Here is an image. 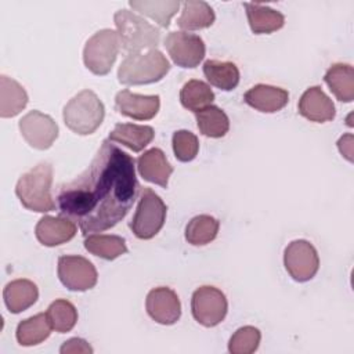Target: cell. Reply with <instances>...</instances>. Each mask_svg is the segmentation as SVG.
<instances>
[{
  "instance_id": "cell-20",
  "label": "cell",
  "mask_w": 354,
  "mask_h": 354,
  "mask_svg": "<svg viewBox=\"0 0 354 354\" xmlns=\"http://www.w3.org/2000/svg\"><path fill=\"white\" fill-rule=\"evenodd\" d=\"M249 26L254 35L272 33L285 25L282 12L259 3H245Z\"/></svg>"
},
{
  "instance_id": "cell-3",
  "label": "cell",
  "mask_w": 354,
  "mask_h": 354,
  "mask_svg": "<svg viewBox=\"0 0 354 354\" xmlns=\"http://www.w3.org/2000/svg\"><path fill=\"white\" fill-rule=\"evenodd\" d=\"M170 71V62L158 48L127 54L118 69V80L126 86L149 84L162 80Z\"/></svg>"
},
{
  "instance_id": "cell-34",
  "label": "cell",
  "mask_w": 354,
  "mask_h": 354,
  "mask_svg": "<svg viewBox=\"0 0 354 354\" xmlns=\"http://www.w3.org/2000/svg\"><path fill=\"white\" fill-rule=\"evenodd\" d=\"M174 156L180 162H191L196 158L199 151L198 137L188 130H177L171 138Z\"/></svg>"
},
{
  "instance_id": "cell-19",
  "label": "cell",
  "mask_w": 354,
  "mask_h": 354,
  "mask_svg": "<svg viewBox=\"0 0 354 354\" xmlns=\"http://www.w3.org/2000/svg\"><path fill=\"white\" fill-rule=\"evenodd\" d=\"M3 299L10 313L19 314L37 301L39 289L29 279H14L6 285Z\"/></svg>"
},
{
  "instance_id": "cell-25",
  "label": "cell",
  "mask_w": 354,
  "mask_h": 354,
  "mask_svg": "<svg viewBox=\"0 0 354 354\" xmlns=\"http://www.w3.org/2000/svg\"><path fill=\"white\" fill-rule=\"evenodd\" d=\"M203 75L212 86L224 91L234 90L239 83V69L230 61H205Z\"/></svg>"
},
{
  "instance_id": "cell-22",
  "label": "cell",
  "mask_w": 354,
  "mask_h": 354,
  "mask_svg": "<svg viewBox=\"0 0 354 354\" xmlns=\"http://www.w3.org/2000/svg\"><path fill=\"white\" fill-rule=\"evenodd\" d=\"M332 94L342 102L354 100V69L350 64H333L324 76Z\"/></svg>"
},
{
  "instance_id": "cell-13",
  "label": "cell",
  "mask_w": 354,
  "mask_h": 354,
  "mask_svg": "<svg viewBox=\"0 0 354 354\" xmlns=\"http://www.w3.org/2000/svg\"><path fill=\"white\" fill-rule=\"evenodd\" d=\"M148 315L160 325H173L181 317V303L177 293L167 288L159 286L149 290L145 300Z\"/></svg>"
},
{
  "instance_id": "cell-32",
  "label": "cell",
  "mask_w": 354,
  "mask_h": 354,
  "mask_svg": "<svg viewBox=\"0 0 354 354\" xmlns=\"http://www.w3.org/2000/svg\"><path fill=\"white\" fill-rule=\"evenodd\" d=\"M46 314L51 328L58 333H66L72 330L77 322L76 307L65 299H58L53 301L48 306Z\"/></svg>"
},
{
  "instance_id": "cell-30",
  "label": "cell",
  "mask_w": 354,
  "mask_h": 354,
  "mask_svg": "<svg viewBox=\"0 0 354 354\" xmlns=\"http://www.w3.org/2000/svg\"><path fill=\"white\" fill-rule=\"evenodd\" d=\"M199 131L210 138H221L230 130V119L227 113L216 105H210L195 113Z\"/></svg>"
},
{
  "instance_id": "cell-29",
  "label": "cell",
  "mask_w": 354,
  "mask_h": 354,
  "mask_svg": "<svg viewBox=\"0 0 354 354\" xmlns=\"http://www.w3.org/2000/svg\"><path fill=\"white\" fill-rule=\"evenodd\" d=\"M180 101L185 109L196 113L212 105L214 101V93L207 83L191 79L181 88Z\"/></svg>"
},
{
  "instance_id": "cell-15",
  "label": "cell",
  "mask_w": 354,
  "mask_h": 354,
  "mask_svg": "<svg viewBox=\"0 0 354 354\" xmlns=\"http://www.w3.org/2000/svg\"><path fill=\"white\" fill-rule=\"evenodd\" d=\"M77 232L76 223L64 216H44L35 228L37 241L44 246H58L71 241Z\"/></svg>"
},
{
  "instance_id": "cell-8",
  "label": "cell",
  "mask_w": 354,
  "mask_h": 354,
  "mask_svg": "<svg viewBox=\"0 0 354 354\" xmlns=\"http://www.w3.org/2000/svg\"><path fill=\"white\" fill-rule=\"evenodd\" d=\"M191 311L196 322L206 328H213L225 318L228 301L220 289L203 285L192 293Z\"/></svg>"
},
{
  "instance_id": "cell-12",
  "label": "cell",
  "mask_w": 354,
  "mask_h": 354,
  "mask_svg": "<svg viewBox=\"0 0 354 354\" xmlns=\"http://www.w3.org/2000/svg\"><path fill=\"white\" fill-rule=\"evenodd\" d=\"M165 47L173 62L181 68L198 66L206 53L202 37L187 32H170L165 39Z\"/></svg>"
},
{
  "instance_id": "cell-21",
  "label": "cell",
  "mask_w": 354,
  "mask_h": 354,
  "mask_svg": "<svg viewBox=\"0 0 354 354\" xmlns=\"http://www.w3.org/2000/svg\"><path fill=\"white\" fill-rule=\"evenodd\" d=\"M155 137L151 126L134 123H118L109 133V140L130 148L133 152L142 151Z\"/></svg>"
},
{
  "instance_id": "cell-24",
  "label": "cell",
  "mask_w": 354,
  "mask_h": 354,
  "mask_svg": "<svg viewBox=\"0 0 354 354\" xmlns=\"http://www.w3.org/2000/svg\"><path fill=\"white\" fill-rule=\"evenodd\" d=\"M216 19L213 8L202 0H187L183 3L177 25L184 30H199L213 25Z\"/></svg>"
},
{
  "instance_id": "cell-17",
  "label": "cell",
  "mask_w": 354,
  "mask_h": 354,
  "mask_svg": "<svg viewBox=\"0 0 354 354\" xmlns=\"http://www.w3.org/2000/svg\"><path fill=\"white\" fill-rule=\"evenodd\" d=\"M243 101L259 112L274 113L286 106L289 93L277 86L256 84L245 93Z\"/></svg>"
},
{
  "instance_id": "cell-35",
  "label": "cell",
  "mask_w": 354,
  "mask_h": 354,
  "mask_svg": "<svg viewBox=\"0 0 354 354\" xmlns=\"http://www.w3.org/2000/svg\"><path fill=\"white\" fill-rule=\"evenodd\" d=\"M59 353L62 354H68V353H84V354H91L93 353V347L80 337H72L66 342H64V344L59 348Z\"/></svg>"
},
{
  "instance_id": "cell-16",
  "label": "cell",
  "mask_w": 354,
  "mask_h": 354,
  "mask_svg": "<svg viewBox=\"0 0 354 354\" xmlns=\"http://www.w3.org/2000/svg\"><path fill=\"white\" fill-rule=\"evenodd\" d=\"M299 113L310 122L324 123L335 119L336 109L332 100L319 86L308 87L299 100Z\"/></svg>"
},
{
  "instance_id": "cell-23",
  "label": "cell",
  "mask_w": 354,
  "mask_h": 354,
  "mask_svg": "<svg viewBox=\"0 0 354 354\" xmlns=\"http://www.w3.org/2000/svg\"><path fill=\"white\" fill-rule=\"evenodd\" d=\"M29 97L25 88L14 79L1 75L0 76V116L14 118L28 104Z\"/></svg>"
},
{
  "instance_id": "cell-27",
  "label": "cell",
  "mask_w": 354,
  "mask_h": 354,
  "mask_svg": "<svg viewBox=\"0 0 354 354\" xmlns=\"http://www.w3.org/2000/svg\"><path fill=\"white\" fill-rule=\"evenodd\" d=\"M129 4L133 10L153 19L162 28H167L181 3L178 0H130Z\"/></svg>"
},
{
  "instance_id": "cell-10",
  "label": "cell",
  "mask_w": 354,
  "mask_h": 354,
  "mask_svg": "<svg viewBox=\"0 0 354 354\" xmlns=\"http://www.w3.org/2000/svg\"><path fill=\"white\" fill-rule=\"evenodd\" d=\"M57 274L61 283L73 292L93 289L98 279L93 263L82 256H59Z\"/></svg>"
},
{
  "instance_id": "cell-6",
  "label": "cell",
  "mask_w": 354,
  "mask_h": 354,
  "mask_svg": "<svg viewBox=\"0 0 354 354\" xmlns=\"http://www.w3.org/2000/svg\"><path fill=\"white\" fill-rule=\"evenodd\" d=\"M120 39L113 29H101L95 32L83 50V62L86 68L98 76L108 75L118 58Z\"/></svg>"
},
{
  "instance_id": "cell-11",
  "label": "cell",
  "mask_w": 354,
  "mask_h": 354,
  "mask_svg": "<svg viewBox=\"0 0 354 354\" xmlns=\"http://www.w3.org/2000/svg\"><path fill=\"white\" fill-rule=\"evenodd\" d=\"M21 136L24 140L36 149L44 151L48 149L58 137V124L55 120L40 112V111H30L18 123Z\"/></svg>"
},
{
  "instance_id": "cell-28",
  "label": "cell",
  "mask_w": 354,
  "mask_h": 354,
  "mask_svg": "<svg viewBox=\"0 0 354 354\" xmlns=\"http://www.w3.org/2000/svg\"><path fill=\"white\" fill-rule=\"evenodd\" d=\"M84 248L88 253L104 260H115L127 253L126 241L118 235L90 234L84 239Z\"/></svg>"
},
{
  "instance_id": "cell-26",
  "label": "cell",
  "mask_w": 354,
  "mask_h": 354,
  "mask_svg": "<svg viewBox=\"0 0 354 354\" xmlns=\"http://www.w3.org/2000/svg\"><path fill=\"white\" fill-rule=\"evenodd\" d=\"M51 329L53 328L48 322L47 314L44 313L36 314L18 324L17 332H15L17 342L25 347L40 344L50 336Z\"/></svg>"
},
{
  "instance_id": "cell-7",
  "label": "cell",
  "mask_w": 354,
  "mask_h": 354,
  "mask_svg": "<svg viewBox=\"0 0 354 354\" xmlns=\"http://www.w3.org/2000/svg\"><path fill=\"white\" fill-rule=\"evenodd\" d=\"M166 213L167 206L162 198L151 188H142L130 230L138 239H151L162 230Z\"/></svg>"
},
{
  "instance_id": "cell-14",
  "label": "cell",
  "mask_w": 354,
  "mask_h": 354,
  "mask_svg": "<svg viewBox=\"0 0 354 354\" xmlns=\"http://www.w3.org/2000/svg\"><path fill=\"white\" fill-rule=\"evenodd\" d=\"M159 108L160 97L158 94L142 95L124 88L115 97V109L120 115L136 120H149L155 118L159 112Z\"/></svg>"
},
{
  "instance_id": "cell-4",
  "label": "cell",
  "mask_w": 354,
  "mask_h": 354,
  "mask_svg": "<svg viewBox=\"0 0 354 354\" xmlns=\"http://www.w3.org/2000/svg\"><path fill=\"white\" fill-rule=\"evenodd\" d=\"M120 46L127 54L153 50L160 41V30L141 15L126 8L118 10L113 15Z\"/></svg>"
},
{
  "instance_id": "cell-31",
  "label": "cell",
  "mask_w": 354,
  "mask_h": 354,
  "mask_svg": "<svg viewBox=\"0 0 354 354\" xmlns=\"http://www.w3.org/2000/svg\"><path fill=\"white\" fill-rule=\"evenodd\" d=\"M220 221L210 214H199L192 217L185 227V239L194 246H203L216 239Z\"/></svg>"
},
{
  "instance_id": "cell-36",
  "label": "cell",
  "mask_w": 354,
  "mask_h": 354,
  "mask_svg": "<svg viewBox=\"0 0 354 354\" xmlns=\"http://www.w3.org/2000/svg\"><path fill=\"white\" fill-rule=\"evenodd\" d=\"M337 148L348 162H353V134L347 133L342 136L337 141Z\"/></svg>"
},
{
  "instance_id": "cell-9",
  "label": "cell",
  "mask_w": 354,
  "mask_h": 354,
  "mask_svg": "<svg viewBox=\"0 0 354 354\" xmlns=\"http://www.w3.org/2000/svg\"><path fill=\"white\" fill-rule=\"evenodd\" d=\"M283 266L288 274L297 282H307L319 268L317 249L306 239L292 241L283 252Z\"/></svg>"
},
{
  "instance_id": "cell-1",
  "label": "cell",
  "mask_w": 354,
  "mask_h": 354,
  "mask_svg": "<svg viewBox=\"0 0 354 354\" xmlns=\"http://www.w3.org/2000/svg\"><path fill=\"white\" fill-rule=\"evenodd\" d=\"M138 189L134 159L111 140H104L87 169L58 187L55 203L59 216L77 223L87 236L122 221Z\"/></svg>"
},
{
  "instance_id": "cell-33",
  "label": "cell",
  "mask_w": 354,
  "mask_h": 354,
  "mask_svg": "<svg viewBox=\"0 0 354 354\" xmlns=\"http://www.w3.org/2000/svg\"><path fill=\"white\" fill-rule=\"evenodd\" d=\"M261 333L257 328L246 325L239 328L228 342V351L231 354H252L259 348Z\"/></svg>"
},
{
  "instance_id": "cell-2",
  "label": "cell",
  "mask_w": 354,
  "mask_h": 354,
  "mask_svg": "<svg viewBox=\"0 0 354 354\" xmlns=\"http://www.w3.org/2000/svg\"><path fill=\"white\" fill-rule=\"evenodd\" d=\"M51 184L53 166L47 162H41L19 177L15 194L26 209L37 213L51 212L55 209Z\"/></svg>"
},
{
  "instance_id": "cell-18",
  "label": "cell",
  "mask_w": 354,
  "mask_h": 354,
  "mask_svg": "<svg viewBox=\"0 0 354 354\" xmlns=\"http://www.w3.org/2000/svg\"><path fill=\"white\" fill-rule=\"evenodd\" d=\"M137 169L140 176L149 183L167 188L169 177L173 173V166L166 159V155L159 148L145 151L137 159Z\"/></svg>"
},
{
  "instance_id": "cell-5",
  "label": "cell",
  "mask_w": 354,
  "mask_h": 354,
  "mask_svg": "<svg viewBox=\"0 0 354 354\" xmlns=\"http://www.w3.org/2000/svg\"><path fill=\"white\" fill-rule=\"evenodd\" d=\"M105 106L91 90H82L64 106L62 118L66 127L79 134H93L102 123Z\"/></svg>"
}]
</instances>
